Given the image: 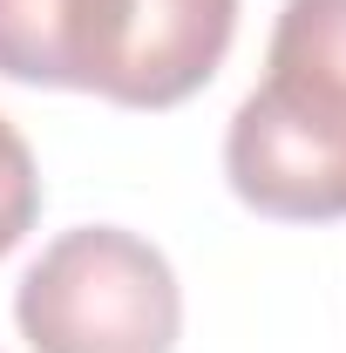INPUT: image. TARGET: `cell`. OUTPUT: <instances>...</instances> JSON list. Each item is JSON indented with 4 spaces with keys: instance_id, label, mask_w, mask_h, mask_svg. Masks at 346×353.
I'll use <instances>...</instances> for the list:
<instances>
[{
    "instance_id": "1",
    "label": "cell",
    "mask_w": 346,
    "mask_h": 353,
    "mask_svg": "<svg viewBox=\"0 0 346 353\" xmlns=\"http://www.w3.org/2000/svg\"><path fill=\"white\" fill-rule=\"evenodd\" d=\"M224 176L258 218H346V0L278 7L265 82L224 130Z\"/></svg>"
},
{
    "instance_id": "2",
    "label": "cell",
    "mask_w": 346,
    "mask_h": 353,
    "mask_svg": "<svg viewBox=\"0 0 346 353\" xmlns=\"http://www.w3.org/2000/svg\"><path fill=\"white\" fill-rule=\"evenodd\" d=\"M34 353H170L183 326L170 259L123 224L61 231L14 292Z\"/></svg>"
},
{
    "instance_id": "3",
    "label": "cell",
    "mask_w": 346,
    "mask_h": 353,
    "mask_svg": "<svg viewBox=\"0 0 346 353\" xmlns=\"http://www.w3.org/2000/svg\"><path fill=\"white\" fill-rule=\"evenodd\" d=\"M238 0H82L75 88L123 109H176L217 75Z\"/></svg>"
},
{
    "instance_id": "4",
    "label": "cell",
    "mask_w": 346,
    "mask_h": 353,
    "mask_svg": "<svg viewBox=\"0 0 346 353\" xmlns=\"http://www.w3.org/2000/svg\"><path fill=\"white\" fill-rule=\"evenodd\" d=\"M82 0H0V75L34 88H75Z\"/></svg>"
},
{
    "instance_id": "5",
    "label": "cell",
    "mask_w": 346,
    "mask_h": 353,
    "mask_svg": "<svg viewBox=\"0 0 346 353\" xmlns=\"http://www.w3.org/2000/svg\"><path fill=\"white\" fill-rule=\"evenodd\" d=\"M34 218H41V176H34V157H28L21 130L0 116V259L34 231Z\"/></svg>"
}]
</instances>
